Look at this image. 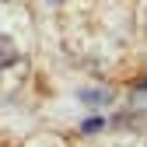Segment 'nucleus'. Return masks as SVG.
<instances>
[{
    "label": "nucleus",
    "instance_id": "nucleus-1",
    "mask_svg": "<svg viewBox=\"0 0 147 147\" xmlns=\"http://www.w3.org/2000/svg\"><path fill=\"white\" fill-rule=\"evenodd\" d=\"M81 102H88V105H109L112 102V91H81Z\"/></svg>",
    "mask_w": 147,
    "mask_h": 147
},
{
    "label": "nucleus",
    "instance_id": "nucleus-2",
    "mask_svg": "<svg viewBox=\"0 0 147 147\" xmlns=\"http://www.w3.org/2000/svg\"><path fill=\"white\" fill-rule=\"evenodd\" d=\"M14 42L11 39H0V67H7V63H14Z\"/></svg>",
    "mask_w": 147,
    "mask_h": 147
},
{
    "label": "nucleus",
    "instance_id": "nucleus-3",
    "mask_svg": "<svg viewBox=\"0 0 147 147\" xmlns=\"http://www.w3.org/2000/svg\"><path fill=\"white\" fill-rule=\"evenodd\" d=\"M102 126H105V119H102V116H91V119H84V126H81V130H84V133H98Z\"/></svg>",
    "mask_w": 147,
    "mask_h": 147
},
{
    "label": "nucleus",
    "instance_id": "nucleus-4",
    "mask_svg": "<svg viewBox=\"0 0 147 147\" xmlns=\"http://www.w3.org/2000/svg\"><path fill=\"white\" fill-rule=\"evenodd\" d=\"M137 88H140V91H147V77H144V81H140V84H137Z\"/></svg>",
    "mask_w": 147,
    "mask_h": 147
}]
</instances>
